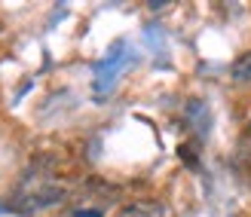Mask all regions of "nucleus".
<instances>
[{"label": "nucleus", "mask_w": 251, "mask_h": 217, "mask_svg": "<svg viewBox=\"0 0 251 217\" xmlns=\"http://www.w3.org/2000/svg\"><path fill=\"white\" fill-rule=\"evenodd\" d=\"M126 65H129V55L123 52V43H117V46L107 52V58L95 68V92H104V89L114 86L117 76H120V71H123Z\"/></svg>", "instance_id": "obj_1"}, {"label": "nucleus", "mask_w": 251, "mask_h": 217, "mask_svg": "<svg viewBox=\"0 0 251 217\" xmlns=\"http://www.w3.org/2000/svg\"><path fill=\"white\" fill-rule=\"evenodd\" d=\"M117 217H172V211L162 202H132L117 211Z\"/></svg>", "instance_id": "obj_2"}, {"label": "nucleus", "mask_w": 251, "mask_h": 217, "mask_svg": "<svg viewBox=\"0 0 251 217\" xmlns=\"http://www.w3.org/2000/svg\"><path fill=\"white\" fill-rule=\"evenodd\" d=\"M184 113H187V122H193V129H196L199 135H208L211 117H208V110H205V104H202V101H190Z\"/></svg>", "instance_id": "obj_3"}, {"label": "nucleus", "mask_w": 251, "mask_h": 217, "mask_svg": "<svg viewBox=\"0 0 251 217\" xmlns=\"http://www.w3.org/2000/svg\"><path fill=\"white\" fill-rule=\"evenodd\" d=\"M230 76H233V83H251V52H242L239 58L230 65Z\"/></svg>", "instance_id": "obj_4"}, {"label": "nucleus", "mask_w": 251, "mask_h": 217, "mask_svg": "<svg viewBox=\"0 0 251 217\" xmlns=\"http://www.w3.org/2000/svg\"><path fill=\"white\" fill-rule=\"evenodd\" d=\"M68 217H104L101 208H77V211H71Z\"/></svg>", "instance_id": "obj_5"}]
</instances>
